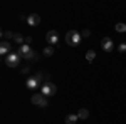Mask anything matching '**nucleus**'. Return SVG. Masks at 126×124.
Returning <instances> with one entry per match:
<instances>
[{
	"label": "nucleus",
	"instance_id": "nucleus-20",
	"mask_svg": "<svg viewBox=\"0 0 126 124\" xmlns=\"http://www.w3.org/2000/svg\"><path fill=\"white\" fill-rule=\"evenodd\" d=\"M81 35H82V37H84V39H86V37H89V35H91V32H89V30H82V32H81Z\"/></svg>",
	"mask_w": 126,
	"mask_h": 124
},
{
	"label": "nucleus",
	"instance_id": "nucleus-3",
	"mask_svg": "<svg viewBox=\"0 0 126 124\" xmlns=\"http://www.w3.org/2000/svg\"><path fill=\"white\" fill-rule=\"evenodd\" d=\"M20 60H22V55L19 52H10L9 55L5 57V66L14 69V67H19L20 66Z\"/></svg>",
	"mask_w": 126,
	"mask_h": 124
},
{
	"label": "nucleus",
	"instance_id": "nucleus-5",
	"mask_svg": "<svg viewBox=\"0 0 126 124\" xmlns=\"http://www.w3.org/2000/svg\"><path fill=\"white\" fill-rule=\"evenodd\" d=\"M30 102L34 106H37V107H47V97L46 96H42L39 92V94H32V97H30Z\"/></svg>",
	"mask_w": 126,
	"mask_h": 124
},
{
	"label": "nucleus",
	"instance_id": "nucleus-18",
	"mask_svg": "<svg viewBox=\"0 0 126 124\" xmlns=\"http://www.w3.org/2000/svg\"><path fill=\"white\" fill-rule=\"evenodd\" d=\"M2 37H3V39H14V37H15V34L10 32V30H3V32H2Z\"/></svg>",
	"mask_w": 126,
	"mask_h": 124
},
{
	"label": "nucleus",
	"instance_id": "nucleus-4",
	"mask_svg": "<svg viewBox=\"0 0 126 124\" xmlns=\"http://www.w3.org/2000/svg\"><path fill=\"white\" fill-rule=\"evenodd\" d=\"M42 72H37L35 76L29 77L27 81H25V86H27V89H30V91H35L37 87H40L42 84H40V81H42Z\"/></svg>",
	"mask_w": 126,
	"mask_h": 124
},
{
	"label": "nucleus",
	"instance_id": "nucleus-16",
	"mask_svg": "<svg viewBox=\"0 0 126 124\" xmlns=\"http://www.w3.org/2000/svg\"><path fill=\"white\" fill-rule=\"evenodd\" d=\"M14 42H17V44H25V39H24V35H20V34H15V37H14Z\"/></svg>",
	"mask_w": 126,
	"mask_h": 124
},
{
	"label": "nucleus",
	"instance_id": "nucleus-8",
	"mask_svg": "<svg viewBox=\"0 0 126 124\" xmlns=\"http://www.w3.org/2000/svg\"><path fill=\"white\" fill-rule=\"evenodd\" d=\"M27 24H29L30 27H37L40 24V17L39 14H30L29 17H27Z\"/></svg>",
	"mask_w": 126,
	"mask_h": 124
},
{
	"label": "nucleus",
	"instance_id": "nucleus-17",
	"mask_svg": "<svg viewBox=\"0 0 126 124\" xmlns=\"http://www.w3.org/2000/svg\"><path fill=\"white\" fill-rule=\"evenodd\" d=\"M114 29H116V32H121V34H123V32H126V24H121V22H118Z\"/></svg>",
	"mask_w": 126,
	"mask_h": 124
},
{
	"label": "nucleus",
	"instance_id": "nucleus-1",
	"mask_svg": "<svg viewBox=\"0 0 126 124\" xmlns=\"http://www.w3.org/2000/svg\"><path fill=\"white\" fill-rule=\"evenodd\" d=\"M56 92H57V87H56V84L50 81V77H46V81L42 82V86H40V94L46 96V97H52V96H56Z\"/></svg>",
	"mask_w": 126,
	"mask_h": 124
},
{
	"label": "nucleus",
	"instance_id": "nucleus-7",
	"mask_svg": "<svg viewBox=\"0 0 126 124\" xmlns=\"http://www.w3.org/2000/svg\"><path fill=\"white\" fill-rule=\"evenodd\" d=\"M101 49H103L104 52H113V50H114V42L109 37H104L101 40Z\"/></svg>",
	"mask_w": 126,
	"mask_h": 124
},
{
	"label": "nucleus",
	"instance_id": "nucleus-13",
	"mask_svg": "<svg viewBox=\"0 0 126 124\" xmlns=\"http://www.w3.org/2000/svg\"><path fill=\"white\" fill-rule=\"evenodd\" d=\"M78 114H69L67 117H66V124H76L78 123Z\"/></svg>",
	"mask_w": 126,
	"mask_h": 124
},
{
	"label": "nucleus",
	"instance_id": "nucleus-11",
	"mask_svg": "<svg viewBox=\"0 0 126 124\" xmlns=\"http://www.w3.org/2000/svg\"><path fill=\"white\" fill-rule=\"evenodd\" d=\"M78 117H79V119H89V111H87L86 107L79 109V111H78Z\"/></svg>",
	"mask_w": 126,
	"mask_h": 124
},
{
	"label": "nucleus",
	"instance_id": "nucleus-21",
	"mask_svg": "<svg viewBox=\"0 0 126 124\" xmlns=\"http://www.w3.org/2000/svg\"><path fill=\"white\" fill-rule=\"evenodd\" d=\"M29 70H30V67H24L22 69V74H29Z\"/></svg>",
	"mask_w": 126,
	"mask_h": 124
},
{
	"label": "nucleus",
	"instance_id": "nucleus-14",
	"mask_svg": "<svg viewBox=\"0 0 126 124\" xmlns=\"http://www.w3.org/2000/svg\"><path fill=\"white\" fill-rule=\"evenodd\" d=\"M86 59H87V62H93V60L96 59V52H94V50H87L86 52Z\"/></svg>",
	"mask_w": 126,
	"mask_h": 124
},
{
	"label": "nucleus",
	"instance_id": "nucleus-15",
	"mask_svg": "<svg viewBox=\"0 0 126 124\" xmlns=\"http://www.w3.org/2000/svg\"><path fill=\"white\" fill-rule=\"evenodd\" d=\"M42 54H44L46 57H50V55L54 54V47H52V45H49V47H46L44 50H42Z\"/></svg>",
	"mask_w": 126,
	"mask_h": 124
},
{
	"label": "nucleus",
	"instance_id": "nucleus-6",
	"mask_svg": "<svg viewBox=\"0 0 126 124\" xmlns=\"http://www.w3.org/2000/svg\"><path fill=\"white\" fill-rule=\"evenodd\" d=\"M46 40H47L50 45H57L59 44V34L56 30H49L47 34H46Z\"/></svg>",
	"mask_w": 126,
	"mask_h": 124
},
{
	"label": "nucleus",
	"instance_id": "nucleus-22",
	"mask_svg": "<svg viewBox=\"0 0 126 124\" xmlns=\"http://www.w3.org/2000/svg\"><path fill=\"white\" fill-rule=\"evenodd\" d=\"M32 42V37H25V44H30Z\"/></svg>",
	"mask_w": 126,
	"mask_h": 124
},
{
	"label": "nucleus",
	"instance_id": "nucleus-19",
	"mask_svg": "<svg viewBox=\"0 0 126 124\" xmlns=\"http://www.w3.org/2000/svg\"><path fill=\"white\" fill-rule=\"evenodd\" d=\"M118 52H119V54H125V52H126V42L118 44Z\"/></svg>",
	"mask_w": 126,
	"mask_h": 124
},
{
	"label": "nucleus",
	"instance_id": "nucleus-10",
	"mask_svg": "<svg viewBox=\"0 0 126 124\" xmlns=\"http://www.w3.org/2000/svg\"><path fill=\"white\" fill-rule=\"evenodd\" d=\"M30 50H32V49H30L29 44H22V45H20V49H19V54L24 57V55H27V54H29Z\"/></svg>",
	"mask_w": 126,
	"mask_h": 124
},
{
	"label": "nucleus",
	"instance_id": "nucleus-12",
	"mask_svg": "<svg viewBox=\"0 0 126 124\" xmlns=\"http://www.w3.org/2000/svg\"><path fill=\"white\" fill-rule=\"evenodd\" d=\"M37 57H39V55H37L35 50H30L27 55H24V59H25V60H30V62H32V60H37Z\"/></svg>",
	"mask_w": 126,
	"mask_h": 124
},
{
	"label": "nucleus",
	"instance_id": "nucleus-9",
	"mask_svg": "<svg viewBox=\"0 0 126 124\" xmlns=\"http://www.w3.org/2000/svg\"><path fill=\"white\" fill-rule=\"evenodd\" d=\"M10 52H12V49H10V42H9V40H2V44H0V54L7 57Z\"/></svg>",
	"mask_w": 126,
	"mask_h": 124
},
{
	"label": "nucleus",
	"instance_id": "nucleus-2",
	"mask_svg": "<svg viewBox=\"0 0 126 124\" xmlns=\"http://www.w3.org/2000/svg\"><path fill=\"white\" fill-rule=\"evenodd\" d=\"M81 40H82V35L79 34L78 30H69L67 34H66V42L71 47H78L79 44H81Z\"/></svg>",
	"mask_w": 126,
	"mask_h": 124
}]
</instances>
